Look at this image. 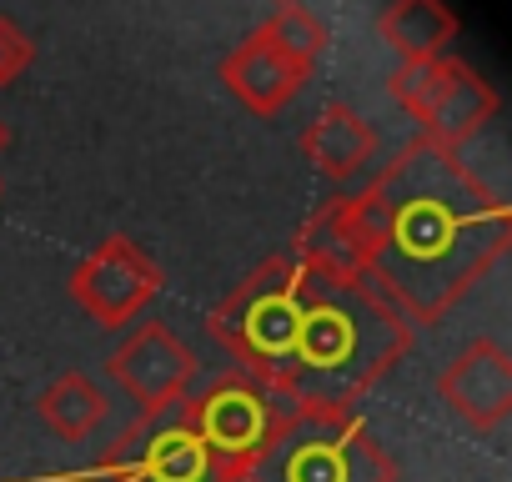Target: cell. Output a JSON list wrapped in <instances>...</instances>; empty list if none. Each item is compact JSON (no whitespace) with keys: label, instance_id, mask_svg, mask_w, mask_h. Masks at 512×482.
<instances>
[{"label":"cell","instance_id":"cell-18","mask_svg":"<svg viewBox=\"0 0 512 482\" xmlns=\"http://www.w3.org/2000/svg\"><path fill=\"white\" fill-rule=\"evenodd\" d=\"M6 141H11V131H6V121H0V151H6Z\"/></svg>","mask_w":512,"mask_h":482},{"label":"cell","instance_id":"cell-9","mask_svg":"<svg viewBox=\"0 0 512 482\" xmlns=\"http://www.w3.org/2000/svg\"><path fill=\"white\" fill-rule=\"evenodd\" d=\"M437 397L472 432H497L512 417V352L502 342H492V337H477L472 347H462L442 367Z\"/></svg>","mask_w":512,"mask_h":482},{"label":"cell","instance_id":"cell-15","mask_svg":"<svg viewBox=\"0 0 512 482\" xmlns=\"http://www.w3.org/2000/svg\"><path fill=\"white\" fill-rule=\"evenodd\" d=\"M297 66H317L322 56H327V46H332V31H327V21L322 16H312L307 6H302V0H287V6H277L272 11V21L262 26Z\"/></svg>","mask_w":512,"mask_h":482},{"label":"cell","instance_id":"cell-4","mask_svg":"<svg viewBox=\"0 0 512 482\" xmlns=\"http://www.w3.org/2000/svg\"><path fill=\"white\" fill-rule=\"evenodd\" d=\"M206 332L236 362L241 377L277 392L297 342V257H272L206 317Z\"/></svg>","mask_w":512,"mask_h":482},{"label":"cell","instance_id":"cell-3","mask_svg":"<svg viewBox=\"0 0 512 482\" xmlns=\"http://www.w3.org/2000/svg\"><path fill=\"white\" fill-rule=\"evenodd\" d=\"M241 482H397V462L352 407H282Z\"/></svg>","mask_w":512,"mask_h":482},{"label":"cell","instance_id":"cell-17","mask_svg":"<svg viewBox=\"0 0 512 482\" xmlns=\"http://www.w3.org/2000/svg\"><path fill=\"white\" fill-rule=\"evenodd\" d=\"M31 61H36L31 36H26V31L11 21V16H0V86L21 81V76L31 71Z\"/></svg>","mask_w":512,"mask_h":482},{"label":"cell","instance_id":"cell-13","mask_svg":"<svg viewBox=\"0 0 512 482\" xmlns=\"http://www.w3.org/2000/svg\"><path fill=\"white\" fill-rule=\"evenodd\" d=\"M377 36L402 61H437L457 41V16L447 11V0H392L377 16Z\"/></svg>","mask_w":512,"mask_h":482},{"label":"cell","instance_id":"cell-19","mask_svg":"<svg viewBox=\"0 0 512 482\" xmlns=\"http://www.w3.org/2000/svg\"><path fill=\"white\" fill-rule=\"evenodd\" d=\"M277 6H287V0H277Z\"/></svg>","mask_w":512,"mask_h":482},{"label":"cell","instance_id":"cell-6","mask_svg":"<svg viewBox=\"0 0 512 482\" xmlns=\"http://www.w3.org/2000/svg\"><path fill=\"white\" fill-rule=\"evenodd\" d=\"M287 402H277L267 387H256L251 377L241 372H221L211 377L196 397H186V412H191V427L201 432L206 452L241 482L246 467L256 462V452L267 447L277 417H282Z\"/></svg>","mask_w":512,"mask_h":482},{"label":"cell","instance_id":"cell-16","mask_svg":"<svg viewBox=\"0 0 512 482\" xmlns=\"http://www.w3.org/2000/svg\"><path fill=\"white\" fill-rule=\"evenodd\" d=\"M442 81H447V56H437V61H402V66L387 76V96L422 126V116L432 111Z\"/></svg>","mask_w":512,"mask_h":482},{"label":"cell","instance_id":"cell-14","mask_svg":"<svg viewBox=\"0 0 512 482\" xmlns=\"http://www.w3.org/2000/svg\"><path fill=\"white\" fill-rule=\"evenodd\" d=\"M41 422L66 437V442H86L101 422H106V392L86 377V372H61L41 397H36Z\"/></svg>","mask_w":512,"mask_h":482},{"label":"cell","instance_id":"cell-1","mask_svg":"<svg viewBox=\"0 0 512 482\" xmlns=\"http://www.w3.org/2000/svg\"><path fill=\"white\" fill-rule=\"evenodd\" d=\"M382 236L362 272L392 297V307L422 327L442 322L512 247V211L462 151L407 141L377 176Z\"/></svg>","mask_w":512,"mask_h":482},{"label":"cell","instance_id":"cell-8","mask_svg":"<svg viewBox=\"0 0 512 482\" xmlns=\"http://www.w3.org/2000/svg\"><path fill=\"white\" fill-rule=\"evenodd\" d=\"M106 372L141 402V412H156L166 402L191 397L196 382V352L166 327V322H141L106 362Z\"/></svg>","mask_w":512,"mask_h":482},{"label":"cell","instance_id":"cell-11","mask_svg":"<svg viewBox=\"0 0 512 482\" xmlns=\"http://www.w3.org/2000/svg\"><path fill=\"white\" fill-rule=\"evenodd\" d=\"M492 116H497V91L467 61H447V81H442L432 111L422 116V141H432L442 151H462Z\"/></svg>","mask_w":512,"mask_h":482},{"label":"cell","instance_id":"cell-12","mask_svg":"<svg viewBox=\"0 0 512 482\" xmlns=\"http://www.w3.org/2000/svg\"><path fill=\"white\" fill-rule=\"evenodd\" d=\"M302 151H307V161L327 176V181H352V176H362L367 166H372V156H377V131H372V121L367 116H357L352 106H342V101H327L322 111H317V121L302 131Z\"/></svg>","mask_w":512,"mask_h":482},{"label":"cell","instance_id":"cell-2","mask_svg":"<svg viewBox=\"0 0 512 482\" xmlns=\"http://www.w3.org/2000/svg\"><path fill=\"white\" fill-rule=\"evenodd\" d=\"M412 347V322L367 272L297 257V342L277 382L287 407H352Z\"/></svg>","mask_w":512,"mask_h":482},{"label":"cell","instance_id":"cell-5","mask_svg":"<svg viewBox=\"0 0 512 482\" xmlns=\"http://www.w3.org/2000/svg\"><path fill=\"white\" fill-rule=\"evenodd\" d=\"M101 472L111 482H236L201 442V432L191 427L186 397L166 402L156 412H141L121 442L106 452Z\"/></svg>","mask_w":512,"mask_h":482},{"label":"cell","instance_id":"cell-7","mask_svg":"<svg viewBox=\"0 0 512 482\" xmlns=\"http://www.w3.org/2000/svg\"><path fill=\"white\" fill-rule=\"evenodd\" d=\"M161 282H166L161 267L136 247V241L126 231H111L106 241H96V247L81 257L66 292L96 327L116 332V327H126L146 312V302L161 292Z\"/></svg>","mask_w":512,"mask_h":482},{"label":"cell","instance_id":"cell-10","mask_svg":"<svg viewBox=\"0 0 512 482\" xmlns=\"http://www.w3.org/2000/svg\"><path fill=\"white\" fill-rule=\"evenodd\" d=\"M307 66H297L262 26H256L226 61H221V81H226V91L251 111V116H282L292 101H297V91L307 86Z\"/></svg>","mask_w":512,"mask_h":482}]
</instances>
